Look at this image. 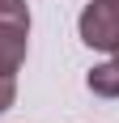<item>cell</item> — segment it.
I'll use <instances>...</instances> for the list:
<instances>
[{
    "instance_id": "cell-1",
    "label": "cell",
    "mask_w": 119,
    "mask_h": 123,
    "mask_svg": "<svg viewBox=\"0 0 119 123\" xmlns=\"http://www.w3.org/2000/svg\"><path fill=\"white\" fill-rule=\"evenodd\" d=\"M81 43L94 51H115L119 47V0H89L77 17Z\"/></svg>"
},
{
    "instance_id": "cell-4",
    "label": "cell",
    "mask_w": 119,
    "mask_h": 123,
    "mask_svg": "<svg viewBox=\"0 0 119 123\" xmlns=\"http://www.w3.org/2000/svg\"><path fill=\"white\" fill-rule=\"evenodd\" d=\"M0 21H21V25H30L26 0H0Z\"/></svg>"
},
{
    "instance_id": "cell-5",
    "label": "cell",
    "mask_w": 119,
    "mask_h": 123,
    "mask_svg": "<svg viewBox=\"0 0 119 123\" xmlns=\"http://www.w3.org/2000/svg\"><path fill=\"white\" fill-rule=\"evenodd\" d=\"M13 102H17V85H13V76H0V115L9 111Z\"/></svg>"
},
{
    "instance_id": "cell-3",
    "label": "cell",
    "mask_w": 119,
    "mask_h": 123,
    "mask_svg": "<svg viewBox=\"0 0 119 123\" xmlns=\"http://www.w3.org/2000/svg\"><path fill=\"white\" fill-rule=\"evenodd\" d=\"M85 85L98 98H119V60H106V64H98V68H89Z\"/></svg>"
},
{
    "instance_id": "cell-2",
    "label": "cell",
    "mask_w": 119,
    "mask_h": 123,
    "mask_svg": "<svg viewBox=\"0 0 119 123\" xmlns=\"http://www.w3.org/2000/svg\"><path fill=\"white\" fill-rule=\"evenodd\" d=\"M30 51V25L0 21V76H17Z\"/></svg>"
},
{
    "instance_id": "cell-6",
    "label": "cell",
    "mask_w": 119,
    "mask_h": 123,
    "mask_svg": "<svg viewBox=\"0 0 119 123\" xmlns=\"http://www.w3.org/2000/svg\"><path fill=\"white\" fill-rule=\"evenodd\" d=\"M111 55H115V60H119V47H115V51H111Z\"/></svg>"
}]
</instances>
